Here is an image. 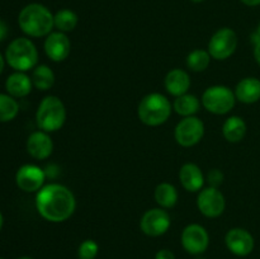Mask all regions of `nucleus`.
Here are the masks:
<instances>
[{
  "instance_id": "nucleus-1",
  "label": "nucleus",
  "mask_w": 260,
  "mask_h": 259,
  "mask_svg": "<svg viewBox=\"0 0 260 259\" xmlns=\"http://www.w3.org/2000/svg\"><path fill=\"white\" fill-rule=\"evenodd\" d=\"M36 208L45 220L55 223L63 222L75 212V196L66 185L50 183L43 185L37 192Z\"/></svg>"
},
{
  "instance_id": "nucleus-2",
  "label": "nucleus",
  "mask_w": 260,
  "mask_h": 259,
  "mask_svg": "<svg viewBox=\"0 0 260 259\" xmlns=\"http://www.w3.org/2000/svg\"><path fill=\"white\" fill-rule=\"evenodd\" d=\"M18 24L22 32L29 37H47L55 27V15L45 5L30 3L20 10Z\"/></svg>"
},
{
  "instance_id": "nucleus-3",
  "label": "nucleus",
  "mask_w": 260,
  "mask_h": 259,
  "mask_svg": "<svg viewBox=\"0 0 260 259\" xmlns=\"http://www.w3.org/2000/svg\"><path fill=\"white\" fill-rule=\"evenodd\" d=\"M172 114V103L161 93H150L139 103L137 116L140 121L150 127L164 124Z\"/></svg>"
},
{
  "instance_id": "nucleus-4",
  "label": "nucleus",
  "mask_w": 260,
  "mask_h": 259,
  "mask_svg": "<svg viewBox=\"0 0 260 259\" xmlns=\"http://www.w3.org/2000/svg\"><path fill=\"white\" fill-rule=\"evenodd\" d=\"M5 61L15 71L25 73L37 66L38 51L35 43L27 37H18L8 45Z\"/></svg>"
},
{
  "instance_id": "nucleus-5",
  "label": "nucleus",
  "mask_w": 260,
  "mask_h": 259,
  "mask_svg": "<svg viewBox=\"0 0 260 259\" xmlns=\"http://www.w3.org/2000/svg\"><path fill=\"white\" fill-rule=\"evenodd\" d=\"M66 108L63 102L56 95H47L41 101L36 112V123L45 132H56L65 124Z\"/></svg>"
},
{
  "instance_id": "nucleus-6",
  "label": "nucleus",
  "mask_w": 260,
  "mask_h": 259,
  "mask_svg": "<svg viewBox=\"0 0 260 259\" xmlns=\"http://www.w3.org/2000/svg\"><path fill=\"white\" fill-rule=\"evenodd\" d=\"M236 96L233 89L226 85H213L202 94V106L210 113L222 116L235 107Z\"/></svg>"
},
{
  "instance_id": "nucleus-7",
  "label": "nucleus",
  "mask_w": 260,
  "mask_h": 259,
  "mask_svg": "<svg viewBox=\"0 0 260 259\" xmlns=\"http://www.w3.org/2000/svg\"><path fill=\"white\" fill-rule=\"evenodd\" d=\"M238 48V35L229 27L220 28L213 33L208 42V52L215 60H228Z\"/></svg>"
},
{
  "instance_id": "nucleus-8",
  "label": "nucleus",
  "mask_w": 260,
  "mask_h": 259,
  "mask_svg": "<svg viewBox=\"0 0 260 259\" xmlns=\"http://www.w3.org/2000/svg\"><path fill=\"white\" fill-rule=\"evenodd\" d=\"M205 136V123L196 116L184 117L178 122L174 130L175 141L183 147L197 145Z\"/></svg>"
},
{
  "instance_id": "nucleus-9",
  "label": "nucleus",
  "mask_w": 260,
  "mask_h": 259,
  "mask_svg": "<svg viewBox=\"0 0 260 259\" xmlns=\"http://www.w3.org/2000/svg\"><path fill=\"white\" fill-rule=\"evenodd\" d=\"M180 243L184 250L192 255H201L210 245V235L200 223H190L184 228L180 235Z\"/></svg>"
},
{
  "instance_id": "nucleus-10",
  "label": "nucleus",
  "mask_w": 260,
  "mask_h": 259,
  "mask_svg": "<svg viewBox=\"0 0 260 259\" xmlns=\"http://www.w3.org/2000/svg\"><path fill=\"white\" fill-rule=\"evenodd\" d=\"M172 225V218L165 208H151L142 215L140 220V229L145 235L150 238L161 236L169 230Z\"/></svg>"
},
{
  "instance_id": "nucleus-11",
  "label": "nucleus",
  "mask_w": 260,
  "mask_h": 259,
  "mask_svg": "<svg viewBox=\"0 0 260 259\" xmlns=\"http://www.w3.org/2000/svg\"><path fill=\"white\" fill-rule=\"evenodd\" d=\"M197 207L203 216L208 218H216L225 211L226 201L218 188L207 187L200 190L197 197Z\"/></svg>"
},
{
  "instance_id": "nucleus-12",
  "label": "nucleus",
  "mask_w": 260,
  "mask_h": 259,
  "mask_svg": "<svg viewBox=\"0 0 260 259\" xmlns=\"http://www.w3.org/2000/svg\"><path fill=\"white\" fill-rule=\"evenodd\" d=\"M46 172L35 164H24L17 170L15 183L23 192H38L45 185Z\"/></svg>"
},
{
  "instance_id": "nucleus-13",
  "label": "nucleus",
  "mask_w": 260,
  "mask_h": 259,
  "mask_svg": "<svg viewBox=\"0 0 260 259\" xmlns=\"http://www.w3.org/2000/svg\"><path fill=\"white\" fill-rule=\"evenodd\" d=\"M225 244L229 250L236 256H248L253 253L255 240L248 230L243 228H234L226 233Z\"/></svg>"
},
{
  "instance_id": "nucleus-14",
  "label": "nucleus",
  "mask_w": 260,
  "mask_h": 259,
  "mask_svg": "<svg viewBox=\"0 0 260 259\" xmlns=\"http://www.w3.org/2000/svg\"><path fill=\"white\" fill-rule=\"evenodd\" d=\"M43 48L48 58H51L55 62H61L69 57L71 51V42L66 33L60 32H51L46 37Z\"/></svg>"
},
{
  "instance_id": "nucleus-15",
  "label": "nucleus",
  "mask_w": 260,
  "mask_h": 259,
  "mask_svg": "<svg viewBox=\"0 0 260 259\" xmlns=\"http://www.w3.org/2000/svg\"><path fill=\"white\" fill-rule=\"evenodd\" d=\"M27 151L33 159L45 160L51 156L53 151V141L48 132L35 131L27 139Z\"/></svg>"
},
{
  "instance_id": "nucleus-16",
  "label": "nucleus",
  "mask_w": 260,
  "mask_h": 259,
  "mask_svg": "<svg viewBox=\"0 0 260 259\" xmlns=\"http://www.w3.org/2000/svg\"><path fill=\"white\" fill-rule=\"evenodd\" d=\"M179 180L188 192H200L205 184V175L194 163H185L179 170Z\"/></svg>"
},
{
  "instance_id": "nucleus-17",
  "label": "nucleus",
  "mask_w": 260,
  "mask_h": 259,
  "mask_svg": "<svg viewBox=\"0 0 260 259\" xmlns=\"http://www.w3.org/2000/svg\"><path fill=\"white\" fill-rule=\"evenodd\" d=\"M164 85L168 93L174 95L175 98L187 94L190 88L189 74L182 69H173L165 76Z\"/></svg>"
},
{
  "instance_id": "nucleus-18",
  "label": "nucleus",
  "mask_w": 260,
  "mask_h": 259,
  "mask_svg": "<svg viewBox=\"0 0 260 259\" xmlns=\"http://www.w3.org/2000/svg\"><path fill=\"white\" fill-rule=\"evenodd\" d=\"M236 101L244 104H254L260 101V80L254 76L244 78L236 84L235 90Z\"/></svg>"
},
{
  "instance_id": "nucleus-19",
  "label": "nucleus",
  "mask_w": 260,
  "mask_h": 259,
  "mask_svg": "<svg viewBox=\"0 0 260 259\" xmlns=\"http://www.w3.org/2000/svg\"><path fill=\"white\" fill-rule=\"evenodd\" d=\"M32 79L22 71H14L8 76L5 81V89L8 94L14 98H24L32 91Z\"/></svg>"
},
{
  "instance_id": "nucleus-20",
  "label": "nucleus",
  "mask_w": 260,
  "mask_h": 259,
  "mask_svg": "<svg viewBox=\"0 0 260 259\" xmlns=\"http://www.w3.org/2000/svg\"><path fill=\"white\" fill-rule=\"evenodd\" d=\"M246 130H248V127H246L245 121L241 117L231 116L223 123L222 135L229 142L236 144L245 137Z\"/></svg>"
},
{
  "instance_id": "nucleus-21",
  "label": "nucleus",
  "mask_w": 260,
  "mask_h": 259,
  "mask_svg": "<svg viewBox=\"0 0 260 259\" xmlns=\"http://www.w3.org/2000/svg\"><path fill=\"white\" fill-rule=\"evenodd\" d=\"M155 201L161 208H173L178 202V190L172 183L162 182L155 188Z\"/></svg>"
},
{
  "instance_id": "nucleus-22",
  "label": "nucleus",
  "mask_w": 260,
  "mask_h": 259,
  "mask_svg": "<svg viewBox=\"0 0 260 259\" xmlns=\"http://www.w3.org/2000/svg\"><path fill=\"white\" fill-rule=\"evenodd\" d=\"M201 102L193 94H183V95L177 96L173 103V109L177 112L179 116L184 117H190L194 116L198 111H200Z\"/></svg>"
},
{
  "instance_id": "nucleus-23",
  "label": "nucleus",
  "mask_w": 260,
  "mask_h": 259,
  "mask_svg": "<svg viewBox=\"0 0 260 259\" xmlns=\"http://www.w3.org/2000/svg\"><path fill=\"white\" fill-rule=\"evenodd\" d=\"M32 83L35 88H37L38 90H48L53 86L55 84V73L52 71V69L47 65H37L32 71Z\"/></svg>"
},
{
  "instance_id": "nucleus-24",
  "label": "nucleus",
  "mask_w": 260,
  "mask_h": 259,
  "mask_svg": "<svg viewBox=\"0 0 260 259\" xmlns=\"http://www.w3.org/2000/svg\"><path fill=\"white\" fill-rule=\"evenodd\" d=\"M78 22V14L71 9H61L55 14V28L60 32H71L76 28Z\"/></svg>"
},
{
  "instance_id": "nucleus-25",
  "label": "nucleus",
  "mask_w": 260,
  "mask_h": 259,
  "mask_svg": "<svg viewBox=\"0 0 260 259\" xmlns=\"http://www.w3.org/2000/svg\"><path fill=\"white\" fill-rule=\"evenodd\" d=\"M19 113V104L14 96L0 93V122H10Z\"/></svg>"
},
{
  "instance_id": "nucleus-26",
  "label": "nucleus",
  "mask_w": 260,
  "mask_h": 259,
  "mask_svg": "<svg viewBox=\"0 0 260 259\" xmlns=\"http://www.w3.org/2000/svg\"><path fill=\"white\" fill-rule=\"evenodd\" d=\"M211 58L212 57H211L208 51L197 48V50H193L192 52H189V55L187 56V66L194 73H201L210 66Z\"/></svg>"
},
{
  "instance_id": "nucleus-27",
  "label": "nucleus",
  "mask_w": 260,
  "mask_h": 259,
  "mask_svg": "<svg viewBox=\"0 0 260 259\" xmlns=\"http://www.w3.org/2000/svg\"><path fill=\"white\" fill-rule=\"evenodd\" d=\"M99 253V245L93 239H86L79 245L78 258L79 259H95Z\"/></svg>"
},
{
  "instance_id": "nucleus-28",
  "label": "nucleus",
  "mask_w": 260,
  "mask_h": 259,
  "mask_svg": "<svg viewBox=\"0 0 260 259\" xmlns=\"http://www.w3.org/2000/svg\"><path fill=\"white\" fill-rule=\"evenodd\" d=\"M207 180H208V183H210V187L218 188L223 182L222 172L218 169H212L210 173H208Z\"/></svg>"
},
{
  "instance_id": "nucleus-29",
  "label": "nucleus",
  "mask_w": 260,
  "mask_h": 259,
  "mask_svg": "<svg viewBox=\"0 0 260 259\" xmlns=\"http://www.w3.org/2000/svg\"><path fill=\"white\" fill-rule=\"evenodd\" d=\"M155 259H175L174 253L169 249H160L156 254H155Z\"/></svg>"
},
{
  "instance_id": "nucleus-30",
  "label": "nucleus",
  "mask_w": 260,
  "mask_h": 259,
  "mask_svg": "<svg viewBox=\"0 0 260 259\" xmlns=\"http://www.w3.org/2000/svg\"><path fill=\"white\" fill-rule=\"evenodd\" d=\"M8 36V25L7 23L4 22V20L0 19V42H2L3 40H5Z\"/></svg>"
},
{
  "instance_id": "nucleus-31",
  "label": "nucleus",
  "mask_w": 260,
  "mask_h": 259,
  "mask_svg": "<svg viewBox=\"0 0 260 259\" xmlns=\"http://www.w3.org/2000/svg\"><path fill=\"white\" fill-rule=\"evenodd\" d=\"M254 57H255L256 63L260 66V41L254 45Z\"/></svg>"
},
{
  "instance_id": "nucleus-32",
  "label": "nucleus",
  "mask_w": 260,
  "mask_h": 259,
  "mask_svg": "<svg viewBox=\"0 0 260 259\" xmlns=\"http://www.w3.org/2000/svg\"><path fill=\"white\" fill-rule=\"evenodd\" d=\"M243 4L248 5V7H258L260 5V0H240Z\"/></svg>"
},
{
  "instance_id": "nucleus-33",
  "label": "nucleus",
  "mask_w": 260,
  "mask_h": 259,
  "mask_svg": "<svg viewBox=\"0 0 260 259\" xmlns=\"http://www.w3.org/2000/svg\"><path fill=\"white\" fill-rule=\"evenodd\" d=\"M4 66H5V58L3 57V55L0 53V74H2L3 70H4Z\"/></svg>"
},
{
  "instance_id": "nucleus-34",
  "label": "nucleus",
  "mask_w": 260,
  "mask_h": 259,
  "mask_svg": "<svg viewBox=\"0 0 260 259\" xmlns=\"http://www.w3.org/2000/svg\"><path fill=\"white\" fill-rule=\"evenodd\" d=\"M3 225H4V217H3V213L0 212V231H2Z\"/></svg>"
},
{
  "instance_id": "nucleus-35",
  "label": "nucleus",
  "mask_w": 260,
  "mask_h": 259,
  "mask_svg": "<svg viewBox=\"0 0 260 259\" xmlns=\"http://www.w3.org/2000/svg\"><path fill=\"white\" fill-rule=\"evenodd\" d=\"M255 33H256V35H258L259 37H260V22H259L258 27H256V30H255Z\"/></svg>"
},
{
  "instance_id": "nucleus-36",
  "label": "nucleus",
  "mask_w": 260,
  "mask_h": 259,
  "mask_svg": "<svg viewBox=\"0 0 260 259\" xmlns=\"http://www.w3.org/2000/svg\"><path fill=\"white\" fill-rule=\"evenodd\" d=\"M17 259H35V258H32V256H19V258Z\"/></svg>"
},
{
  "instance_id": "nucleus-37",
  "label": "nucleus",
  "mask_w": 260,
  "mask_h": 259,
  "mask_svg": "<svg viewBox=\"0 0 260 259\" xmlns=\"http://www.w3.org/2000/svg\"><path fill=\"white\" fill-rule=\"evenodd\" d=\"M190 2H193V3H202V2H205V0H190Z\"/></svg>"
},
{
  "instance_id": "nucleus-38",
  "label": "nucleus",
  "mask_w": 260,
  "mask_h": 259,
  "mask_svg": "<svg viewBox=\"0 0 260 259\" xmlns=\"http://www.w3.org/2000/svg\"><path fill=\"white\" fill-rule=\"evenodd\" d=\"M0 259H4V258H0Z\"/></svg>"
}]
</instances>
